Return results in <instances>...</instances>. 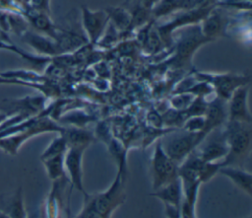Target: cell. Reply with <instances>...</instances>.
Masks as SVG:
<instances>
[{
	"label": "cell",
	"instance_id": "8992f818",
	"mask_svg": "<svg viewBox=\"0 0 252 218\" xmlns=\"http://www.w3.org/2000/svg\"><path fill=\"white\" fill-rule=\"evenodd\" d=\"M202 141L199 132L185 131L184 133L168 138L164 143L161 142V146L165 154L179 165Z\"/></svg>",
	"mask_w": 252,
	"mask_h": 218
},
{
	"label": "cell",
	"instance_id": "ac0fdd59",
	"mask_svg": "<svg viewBox=\"0 0 252 218\" xmlns=\"http://www.w3.org/2000/svg\"><path fill=\"white\" fill-rule=\"evenodd\" d=\"M64 155H58L41 161L50 180L59 181L64 177Z\"/></svg>",
	"mask_w": 252,
	"mask_h": 218
},
{
	"label": "cell",
	"instance_id": "e0dca14e",
	"mask_svg": "<svg viewBox=\"0 0 252 218\" xmlns=\"http://www.w3.org/2000/svg\"><path fill=\"white\" fill-rule=\"evenodd\" d=\"M1 212L7 215L8 218H26L22 187H19L14 195L2 202Z\"/></svg>",
	"mask_w": 252,
	"mask_h": 218
},
{
	"label": "cell",
	"instance_id": "83f0119b",
	"mask_svg": "<svg viewBox=\"0 0 252 218\" xmlns=\"http://www.w3.org/2000/svg\"><path fill=\"white\" fill-rule=\"evenodd\" d=\"M249 218H251V217H249Z\"/></svg>",
	"mask_w": 252,
	"mask_h": 218
},
{
	"label": "cell",
	"instance_id": "d6986e66",
	"mask_svg": "<svg viewBox=\"0 0 252 218\" xmlns=\"http://www.w3.org/2000/svg\"><path fill=\"white\" fill-rule=\"evenodd\" d=\"M68 146L66 143L65 138L63 137V135L61 133H59V135L57 137H55L50 144L46 147V149L42 152V154L40 155V160H45L51 157H55L58 155H63L65 154V152L67 151Z\"/></svg>",
	"mask_w": 252,
	"mask_h": 218
},
{
	"label": "cell",
	"instance_id": "484cf974",
	"mask_svg": "<svg viewBox=\"0 0 252 218\" xmlns=\"http://www.w3.org/2000/svg\"><path fill=\"white\" fill-rule=\"evenodd\" d=\"M7 116H6V114H4V113H2L1 111H0V125H1V123L5 120V118H6Z\"/></svg>",
	"mask_w": 252,
	"mask_h": 218
},
{
	"label": "cell",
	"instance_id": "9c48e42d",
	"mask_svg": "<svg viewBox=\"0 0 252 218\" xmlns=\"http://www.w3.org/2000/svg\"><path fill=\"white\" fill-rule=\"evenodd\" d=\"M87 148L69 147L64 155V169L72 186L85 193L83 182V156Z\"/></svg>",
	"mask_w": 252,
	"mask_h": 218
},
{
	"label": "cell",
	"instance_id": "9a60e30c",
	"mask_svg": "<svg viewBox=\"0 0 252 218\" xmlns=\"http://www.w3.org/2000/svg\"><path fill=\"white\" fill-rule=\"evenodd\" d=\"M23 40L34 48L40 54L56 55L60 52V49L56 42H53L48 37L40 36L38 34L26 31L22 35Z\"/></svg>",
	"mask_w": 252,
	"mask_h": 218
},
{
	"label": "cell",
	"instance_id": "4fadbf2b",
	"mask_svg": "<svg viewBox=\"0 0 252 218\" xmlns=\"http://www.w3.org/2000/svg\"><path fill=\"white\" fill-rule=\"evenodd\" d=\"M218 174H220L231 181V182L239 189L251 196L252 191V175L240 167L220 166Z\"/></svg>",
	"mask_w": 252,
	"mask_h": 218
},
{
	"label": "cell",
	"instance_id": "d4e9b609",
	"mask_svg": "<svg viewBox=\"0 0 252 218\" xmlns=\"http://www.w3.org/2000/svg\"><path fill=\"white\" fill-rule=\"evenodd\" d=\"M1 84H20V85H26V83L22 82V81H17V80H10V79H6L0 76V85Z\"/></svg>",
	"mask_w": 252,
	"mask_h": 218
},
{
	"label": "cell",
	"instance_id": "277c9868",
	"mask_svg": "<svg viewBox=\"0 0 252 218\" xmlns=\"http://www.w3.org/2000/svg\"><path fill=\"white\" fill-rule=\"evenodd\" d=\"M178 167L163 151L161 142L158 141L154 149L151 159L152 185L157 190L178 179Z\"/></svg>",
	"mask_w": 252,
	"mask_h": 218
},
{
	"label": "cell",
	"instance_id": "3957f363",
	"mask_svg": "<svg viewBox=\"0 0 252 218\" xmlns=\"http://www.w3.org/2000/svg\"><path fill=\"white\" fill-rule=\"evenodd\" d=\"M124 183L125 179L117 172L111 185L105 190L94 194L85 192L84 203H87L101 215L110 218L111 214L122 205L126 199Z\"/></svg>",
	"mask_w": 252,
	"mask_h": 218
},
{
	"label": "cell",
	"instance_id": "4316f807",
	"mask_svg": "<svg viewBox=\"0 0 252 218\" xmlns=\"http://www.w3.org/2000/svg\"><path fill=\"white\" fill-rule=\"evenodd\" d=\"M67 218H71V217H70V209H69V202H68V208H67Z\"/></svg>",
	"mask_w": 252,
	"mask_h": 218
},
{
	"label": "cell",
	"instance_id": "52a82bcc",
	"mask_svg": "<svg viewBox=\"0 0 252 218\" xmlns=\"http://www.w3.org/2000/svg\"><path fill=\"white\" fill-rule=\"evenodd\" d=\"M44 109L43 97H25L21 99H5L0 102V111L6 116L19 114L31 118L41 113Z\"/></svg>",
	"mask_w": 252,
	"mask_h": 218
},
{
	"label": "cell",
	"instance_id": "6da1fadb",
	"mask_svg": "<svg viewBox=\"0 0 252 218\" xmlns=\"http://www.w3.org/2000/svg\"><path fill=\"white\" fill-rule=\"evenodd\" d=\"M251 123L228 120L223 129L227 144V154L221 166L240 167L250 156Z\"/></svg>",
	"mask_w": 252,
	"mask_h": 218
},
{
	"label": "cell",
	"instance_id": "cb8c5ba5",
	"mask_svg": "<svg viewBox=\"0 0 252 218\" xmlns=\"http://www.w3.org/2000/svg\"><path fill=\"white\" fill-rule=\"evenodd\" d=\"M75 218H108V217L101 215L100 213L93 209L90 205H88L87 203H84L82 210L79 212V214Z\"/></svg>",
	"mask_w": 252,
	"mask_h": 218
},
{
	"label": "cell",
	"instance_id": "7a4b0ae2",
	"mask_svg": "<svg viewBox=\"0 0 252 218\" xmlns=\"http://www.w3.org/2000/svg\"><path fill=\"white\" fill-rule=\"evenodd\" d=\"M63 127L57 125L51 118L38 114L30 118L28 125L19 132L0 138V149L9 155H16L20 147L30 138L50 131L61 132Z\"/></svg>",
	"mask_w": 252,
	"mask_h": 218
},
{
	"label": "cell",
	"instance_id": "ffe728a7",
	"mask_svg": "<svg viewBox=\"0 0 252 218\" xmlns=\"http://www.w3.org/2000/svg\"><path fill=\"white\" fill-rule=\"evenodd\" d=\"M109 19L113 21V24L120 31H125L132 25V17L124 9L112 8L106 10Z\"/></svg>",
	"mask_w": 252,
	"mask_h": 218
},
{
	"label": "cell",
	"instance_id": "8fae6325",
	"mask_svg": "<svg viewBox=\"0 0 252 218\" xmlns=\"http://www.w3.org/2000/svg\"><path fill=\"white\" fill-rule=\"evenodd\" d=\"M82 10L83 28L89 40L92 43H96L105 31L107 22L109 20L108 14L105 11H91L85 6H83Z\"/></svg>",
	"mask_w": 252,
	"mask_h": 218
},
{
	"label": "cell",
	"instance_id": "30bf717a",
	"mask_svg": "<svg viewBox=\"0 0 252 218\" xmlns=\"http://www.w3.org/2000/svg\"><path fill=\"white\" fill-rule=\"evenodd\" d=\"M249 84L244 85L231 95L227 105L228 120L251 123V113L248 108Z\"/></svg>",
	"mask_w": 252,
	"mask_h": 218
},
{
	"label": "cell",
	"instance_id": "7402d4cb",
	"mask_svg": "<svg viewBox=\"0 0 252 218\" xmlns=\"http://www.w3.org/2000/svg\"><path fill=\"white\" fill-rule=\"evenodd\" d=\"M205 124V117L202 116H191L186 118L183 123V128L188 132H201Z\"/></svg>",
	"mask_w": 252,
	"mask_h": 218
},
{
	"label": "cell",
	"instance_id": "7c38bea8",
	"mask_svg": "<svg viewBox=\"0 0 252 218\" xmlns=\"http://www.w3.org/2000/svg\"><path fill=\"white\" fill-rule=\"evenodd\" d=\"M225 101L218 97L211 103H208V108L204 114L205 124L202 131L199 132L202 140H204L209 133L219 128L224 122L227 116V107L225 106Z\"/></svg>",
	"mask_w": 252,
	"mask_h": 218
},
{
	"label": "cell",
	"instance_id": "5b68a950",
	"mask_svg": "<svg viewBox=\"0 0 252 218\" xmlns=\"http://www.w3.org/2000/svg\"><path fill=\"white\" fill-rule=\"evenodd\" d=\"M196 79L209 83L213 91L216 92L217 97L227 102L231 95L238 88L248 85L250 78L245 75L234 74V73H196Z\"/></svg>",
	"mask_w": 252,
	"mask_h": 218
},
{
	"label": "cell",
	"instance_id": "5bb4252c",
	"mask_svg": "<svg viewBox=\"0 0 252 218\" xmlns=\"http://www.w3.org/2000/svg\"><path fill=\"white\" fill-rule=\"evenodd\" d=\"M152 195L162 201L164 205H170L180 208L183 200V191L179 179L155 190Z\"/></svg>",
	"mask_w": 252,
	"mask_h": 218
},
{
	"label": "cell",
	"instance_id": "44dd1931",
	"mask_svg": "<svg viewBox=\"0 0 252 218\" xmlns=\"http://www.w3.org/2000/svg\"><path fill=\"white\" fill-rule=\"evenodd\" d=\"M222 29V20L218 14H212L203 23V35L207 38L218 36Z\"/></svg>",
	"mask_w": 252,
	"mask_h": 218
},
{
	"label": "cell",
	"instance_id": "2e32d148",
	"mask_svg": "<svg viewBox=\"0 0 252 218\" xmlns=\"http://www.w3.org/2000/svg\"><path fill=\"white\" fill-rule=\"evenodd\" d=\"M60 133L65 138L68 148L69 147L88 148V146L94 140V135L92 132L82 127H77V126H70L67 128L63 127Z\"/></svg>",
	"mask_w": 252,
	"mask_h": 218
},
{
	"label": "cell",
	"instance_id": "603a6c76",
	"mask_svg": "<svg viewBox=\"0 0 252 218\" xmlns=\"http://www.w3.org/2000/svg\"><path fill=\"white\" fill-rule=\"evenodd\" d=\"M194 100V96L188 93H180L178 96L171 100L172 107L176 110H185L191 102Z\"/></svg>",
	"mask_w": 252,
	"mask_h": 218
},
{
	"label": "cell",
	"instance_id": "ba28073f",
	"mask_svg": "<svg viewBox=\"0 0 252 218\" xmlns=\"http://www.w3.org/2000/svg\"><path fill=\"white\" fill-rule=\"evenodd\" d=\"M217 129L209 133L195 149L204 162L221 164L227 154L228 149L223 130L218 131Z\"/></svg>",
	"mask_w": 252,
	"mask_h": 218
}]
</instances>
